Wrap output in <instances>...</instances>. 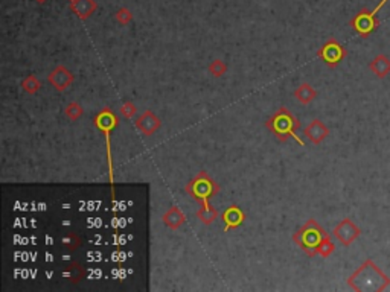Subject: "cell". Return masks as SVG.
Returning <instances> with one entry per match:
<instances>
[{"label":"cell","mask_w":390,"mask_h":292,"mask_svg":"<svg viewBox=\"0 0 390 292\" xmlns=\"http://www.w3.org/2000/svg\"><path fill=\"white\" fill-rule=\"evenodd\" d=\"M348 285L357 292H381L390 286V277L372 259H367L348 277Z\"/></svg>","instance_id":"1"},{"label":"cell","mask_w":390,"mask_h":292,"mask_svg":"<svg viewBox=\"0 0 390 292\" xmlns=\"http://www.w3.org/2000/svg\"><path fill=\"white\" fill-rule=\"evenodd\" d=\"M265 126L268 131H271L277 140L280 142H287L288 139H294L300 146H304V140L297 136V129L300 128V122L299 119L293 116L288 108L285 107H280L273 116L270 117L267 122H265Z\"/></svg>","instance_id":"2"},{"label":"cell","mask_w":390,"mask_h":292,"mask_svg":"<svg viewBox=\"0 0 390 292\" xmlns=\"http://www.w3.org/2000/svg\"><path fill=\"white\" fill-rule=\"evenodd\" d=\"M329 234L326 230L316 221V219H308L296 233L293 234V240L296 245L310 257H314L317 254V246L320 242Z\"/></svg>","instance_id":"3"},{"label":"cell","mask_w":390,"mask_h":292,"mask_svg":"<svg viewBox=\"0 0 390 292\" xmlns=\"http://www.w3.org/2000/svg\"><path fill=\"white\" fill-rule=\"evenodd\" d=\"M119 119L113 113L112 108H104L95 116V126L104 134L105 137V148H107V163H109V174H110V186H112V195H115V169H113V155H112V143L110 136L118 128Z\"/></svg>","instance_id":"4"},{"label":"cell","mask_w":390,"mask_h":292,"mask_svg":"<svg viewBox=\"0 0 390 292\" xmlns=\"http://www.w3.org/2000/svg\"><path fill=\"white\" fill-rule=\"evenodd\" d=\"M185 192L195 199V201H200L203 206H210L209 204V199L216 195L220 192V184L209 175L207 172L201 171L198 175L195 176L194 179H191L186 187H185Z\"/></svg>","instance_id":"5"},{"label":"cell","mask_w":390,"mask_h":292,"mask_svg":"<svg viewBox=\"0 0 390 292\" xmlns=\"http://www.w3.org/2000/svg\"><path fill=\"white\" fill-rule=\"evenodd\" d=\"M389 0H380V3L371 11V9H361L352 20H351V26L352 29L363 38H367L372 32H375L378 29V26L381 25L380 18H378V12L381 11V8L387 3Z\"/></svg>","instance_id":"6"},{"label":"cell","mask_w":390,"mask_h":292,"mask_svg":"<svg viewBox=\"0 0 390 292\" xmlns=\"http://www.w3.org/2000/svg\"><path fill=\"white\" fill-rule=\"evenodd\" d=\"M317 57L322 59L329 69H335L344 59L346 51L335 38H329L325 44L317 51Z\"/></svg>","instance_id":"7"},{"label":"cell","mask_w":390,"mask_h":292,"mask_svg":"<svg viewBox=\"0 0 390 292\" xmlns=\"http://www.w3.org/2000/svg\"><path fill=\"white\" fill-rule=\"evenodd\" d=\"M334 237L344 246H349L360 234H361V229L349 218H344L343 221H340L334 230H332Z\"/></svg>","instance_id":"8"},{"label":"cell","mask_w":390,"mask_h":292,"mask_svg":"<svg viewBox=\"0 0 390 292\" xmlns=\"http://www.w3.org/2000/svg\"><path fill=\"white\" fill-rule=\"evenodd\" d=\"M48 81H49V84H51L55 90H58V92H66V90L73 84L75 75H73L66 65L60 64V65H57V67L49 73Z\"/></svg>","instance_id":"9"},{"label":"cell","mask_w":390,"mask_h":292,"mask_svg":"<svg viewBox=\"0 0 390 292\" xmlns=\"http://www.w3.org/2000/svg\"><path fill=\"white\" fill-rule=\"evenodd\" d=\"M134 125L143 136H153L162 126V120L151 110H146L134 120Z\"/></svg>","instance_id":"10"},{"label":"cell","mask_w":390,"mask_h":292,"mask_svg":"<svg viewBox=\"0 0 390 292\" xmlns=\"http://www.w3.org/2000/svg\"><path fill=\"white\" fill-rule=\"evenodd\" d=\"M221 219L224 222V232H229V230H235L238 227H241L246 221V213L236 206H230L227 207L223 215H221Z\"/></svg>","instance_id":"11"},{"label":"cell","mask_w":390,"mask_h":292,"mask_svg":"<svg viewBox=\"0 0 390 292\" xmlns=\"http://www.w3.org/2000/svg\"><path fill=\"white\" fill-rule=\"evenodd\" d=\"M305 136L313 145H320L326 137L329 136V128L319 119H314L307 128H305Z\"/></svg>","instance_id":"12"},{"label":"cell","mask_w":390,"mask_h":292,"mask_svg":"<svg viewBox=\"0 0 390 292\" xmlns=\"http://www.w3.org/2000/svg\"><path fill=\"white\" fill-rule=\"evenodd\" d=\"M70 9L73 11V14L78 18L87 20L98 9V3L95 0H73V2H70Z\"/></svg>","instance_id":"13"},{"label":"cell","mask_w":390,"mask_h":292,"mask_svg":"<svg viewBox=\"0 0 390 292\" xmlns=\"http://www.w3.org/2000/svg\"><path fill=\"white\" fill-rule=\"evenodd\" d=\"M162 221L163 224L171 229V230H179L185 222H186V215L177 207V206H172L171 209H168L163 216H162Z\"/></svg>","instance_id":"14"},{"label":"cell","mask_w":390,"mask_h":292,"mask_svg":"<svg viewBox=\"0 0 390 292\" xmlns=\"http://www.w3.org/2000/svg\"><path fill=\"white\" fill-rule=\"evenodd\" d=\"M293 96H294L302 105H308V104H311V102L317 98V92H316V88H314L311 84L304 82V84H300V85L294 90Z\"/></svg>","instance_id":"15"},{"label":"cell","mask_w":390,"mask_h":292,"mask_svg":"<svg viewBox=\"0 0 390 292\" xmlns=\"http://www.w3.org/2000/svg\"><path fill=\"white\" fill-rule=\"evenodd\" d=\"M369 69L378 78H386L390 73V58L387 55L380 54V55H377L375 58L369 62Z\"/></svg>","instance_id":"16"},{"label":"cell","mask_w":390,"mask_h":292,"mask_svg":"<svg viewBox=\"0 0 390 292\" xmlns=\"http://www.w3.org/2000/svg\"><path fill=\"white\" fill-rule=\"evenodd\" d=\"M84 277H85V269L76 262L69 263L64 268V279L70 283H79Z\"/></svg>","instance_id":"17"},{"label":"cell","mask_w":390,"mask_h":292,"mask_svg":"<svg viewBox=\"0 0 390 292\" xmlns=\"http://www.w3.org/2000/svg\"><path fill=\"white\" fill-rule=\"evenodd\" d=\"M220 213L218 210H215L212 206H203L198 212H197V218L204 224V226H210L218 219Z\"/></svg>","instance_id":"18"},{"label":"cell","mask_w":390,"mask_h":292,"mask_svg":"<svg viewBox=\"0 0 390 292\" xmlns=\"http://www.w3.org/2000/svg\"><path fill=\"white\" fill-rule=\"evenodd\" d=\"M41 87V82L37 79L35 75H28L23 81H21V88L29 93V95H35Z\"/></svg>","instance_id":"19"},{"label":"cell","mask_w":390,"mask_h":292,"mask_svg":"<svg viewBox=\"0 0 390 292\" xmlns=\"http://www.w3.org/2000/svg\"><path fill=\"white\" fill-rule=\"evenodd\" d=\"M81 245V237L76 233H69L66 234L64 237L61 239V246L64 248L66 251H75L78 250Z\"/></svg>","instance_id":"20"},{"label":"cell","mask_w":390,"mask_h":292,"mask_svg":"<svg viewBox=\"0 0 390 292\" xmlns=\"http://www.w3.org/2000/svg\"><path fill=\"white\" fill-rule=\"evenodd\" d=\"M82 113H84V110H82V107H81L79 102H70V104L66 105L64 115L67 116V119L72 120V122H76L79 117L82 116Z\"/></svg>","instance_id":"21"},{"label":"cell","mask_w":390,"mask_h":292,"mask_svg":"<svg viewBox=\"0 0 390 292\" xmlns=\"http://www.w3.org/2000/svg\"><path fill=\"white\" fill-rule=\"evenodd\" d=\"M207 70H209V73H210L212 76L220 78V76L226 75V72H227V64H226L223 59H213V61L209 64Z\"/></svg>","instance_id":"22"},{"label":"cell","mask_w":390,"mask_h":292,"mask_svg":"<svg viewBox=\"0 0 390 292\" xmlns=\"http://www.w3.org/2000/svg\"><path fill=\"white\" fill-rule=\"evenodd\" d=\"M334 251H335V245H334V242L331 240V237L326 236L325 239L320 242V245L317 246V254L326 259V257H329Z\"/></svg>","instance_id":"23"},{"label":"cell","mask_w":390,"mask_h":292,"mask_svg":"<svg viewBox=\"0 0 390 292\" xmlns=\"http://www.w3.org/2000/svg\"><path fill=\"white\" fill-rule=\"evenodd\" d=\"M115 18H116V21L121 25V26H127V25H130L131 20H133V14H131V11L128 8H119L118 11H116V14H115Z\"/></svg>","instance_id":"24"},{"label":"cell","mask_w":390,"mask_h":292,"mask_svg":"<svg viewBox=\"0 0 390 292\" xmlns=\"http://www.w3.org/2000/svg\"><path fill=\"white\" fill-rule=\"evenodd\" d=\"M121 116L125 117V119H131V117H134L136 115V111H137V108H136V105L130 102V101H125L122 105H121Z\"/></svg>","instance_id":"25"},{"label":"cell","mask_w":390,"mask_h":292,"mask_svg":"<svg viewBox=\"0 0 390 292\" xmlns=\"http://www.w3.org/2000/svg\"><path fill=\"white\" fill-rule=\"evenodd\" d=\"M35 2H37V3H40V5H43V3H46L48 0H35Z\"/></svg>","instance_id":"26"},{"label":"cell","mask_w":390,"mask_h":292,"mask_svg":"<svg viewBox=\"0 0 390 292\" xmlns=\"http://www.w3.org/2000/svg\"><path fill=\"white\" fill-rule=\"evenodd\" d=\"M69 2H73V0H69Z\"/></svg>","instance_id":"27"}]
</instances>
